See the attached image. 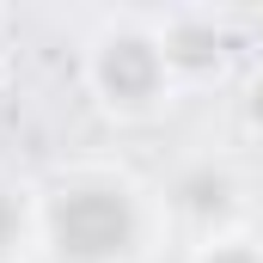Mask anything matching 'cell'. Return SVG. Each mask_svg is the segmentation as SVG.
<instances>
[{
  "instance_id": "6da1fadb",
  "label": "cell",
  "mask_w": 263,
  "mask_h": 263,
  "mask_svg": "<svg viewBox=\"0 0 263 263\" xmlns=\"http://www.w3.org/2000/svg\"><path fill=\"white\" fill-rule=\"evenodd\" d=\"M135 220H129V202L117 190H67L55 202V245L67 257H117L129 245Z\"/></svg>"
},
{
  "instance_id": "7a4b0ae2",
  "label": "cell",
  "mask_w": 263,
  "mask_h": 263,
  "mask_svg": "<svg viewBox=\"0 0 263 263\" xmlns=\"http://www.w3.org/2000/svg\"><path fill=\"white\" fill-rule=\"evenodd\" d=\"M98 73H104V86H110L123 104H141V98L153 92V80H159V49H153V43L123 37V43H110V49H104Z\"/></svg>"
},
{
  "instance_id": "3957f363",
  "label": "cell",
  "mask_w": 263,
  "mask_h": 263,
  "mask_svg": "<svg viewBox=\"0 0 263 263\" xmlns=\"http://www.w3.org/2000/svg\"><path fill=\"white\" fill-rule=\"evenodd\" d=\"M208 263H257V257H251V245H220Z\"/></svg>"
},
{
  "instance_id": "277c9868",
  "label": "cell",
  "mask_w": 263,
  "mask_h": 263,
  "mask_svg": "<svg viewBox=\"0 0 263 263\" xmlns=\"http://www.w3.org/2000/svg\"><path fill=\"white\" fill-rule=\"evenodd\" d=\"M6 239H12V202L0 196V251H6Z\"/></svg>"
}]
</instances>
